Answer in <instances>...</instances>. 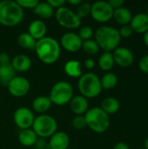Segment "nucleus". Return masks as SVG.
<instances>
[{"mask_svg":"<svg viewBox=\"0 0 148 149\" xmlns=\"http://www.w3.org/2000/svg\"><path fill=\"white\" fill-rule=\"evenodd\" d=\"M143 41H144L145 45L148 47V31L147 32H145L143 35Z\"/></svg>","mask_w":148,"mask_h":149,"instance_id":"obj_43","label":"nucleus"},{"mask_svg":"<svg viewBox=\"0 0 148 149\" xmlns=\"http://www.w3.org/2000/svg\"><path fill=\"white\" fill-rule=\"evenodd\" d=\"M113 9L106 1H97L92 4L91 16L99 23H106L113 18Z\"/></svg>","mask_w":148,"mask_h":149,"instance_id":"obj_9","label":"nucleus"},{"mask_svg":"<svg viewBox=\"0 0 148 149\" xmlns=\"http://www.w3.org/2000/svg\"><path fill=\"white\" fill-rule=\"evenodd\" d=\"M64 71L71 78H80L83 74L81 64L79 60L70 59L64 65Z\"/></svg>","mask_w":148,"mask_h":149,"instance_id":"obj_20","label":"nucleus"},{"mask_svg":"<svg viewBox=\"0 0 148 149\" xmlns=\"http://www.w3.org/2000/svg\"><path fill=\"white\" fill-rule=\"evenodd\" d=\"M70 108L76 115H85L88 111V100L82 95L74 96L70 101Z\"/></svg>","mask_w":148,"mask_h":149,"instance_id":"obj_17","label":"nucleus"},{"mask_svg":"<svg viewBox=\"0 0 148 149\" xmlns=\"http://www.w3.org/2000/svg\"><path fill=\"white\" fill-rule=\"evenodd\" d=\"M146 14L148 16V7H147V12H146Z\"/></svg>","mask_w":148,"mask_h":149,"instance_id":"obj_45","label":"nucleus"},{"mask_svg":"<svg viewBox=\"0 0 148 149\" xmlns=\"http://www.w3.org/2000/svg\"><path fill=\"white\" fill-rule=\"evenodd\" d=\"M120 108V101L114 97H107L101 102V109L108 115L116 113Z\"/></svg>","mask_w":148,"mask_h":149,"instance_id":"obj_24","label":"nucleus"},{"mask_svg":"<svg viewBox=\"0 0 148 149\" xmlns=\"http://www.w3.org/2000/svg\"><path fill=\"white\" fill-rule=\"evenodd\" d=\"M100 82L103 89H113L118 84V77L115 73L108 72L103 75L102 79H100Z\"/></svg>","mask_w":148,"mask_h":149,"instance_id":"obj_28","label":"nucleus"},{"mask_svg":"<svg viewBox=\"0 0 148 149\" xmlns=\"http://www.w3.org/2000/svg\"><path fill=\"white\" fill-rule=\"evenodd\" d=\"M70 146V137L65 132H56L50 137L48 148L50 149H67Z\"/></svg>","mask_w":148,"mask_h":149,"instance_id":"obj_14","label":"nucleus"},{"mask_svg":"<svg viewBox=\"0 0 148 149\" xmlns=\"http://www.w3.org/2000/svg\"><path fill=\"white\" fill-rule=\"evenodd\" d=\"M17 3L23 10L24 9H32L33 10L38 3V0H17Z\"/></svg>","mask_w":148,"mask_h":149,"instance_id":"obj_33","label":"nucleus"},{"mask_svg":"<svg viewBox=\"0 0 148 149\" xmlns=\"http://www.w3.org/2000/svg\"><path fill=\"white\" fill-rule=\"evenodd\" d=\"M7 87L10 95L20 98L25 96L30 92L31 84L27 79L20 76H16L10 81Z\"/></svg>","mask_w":148,"mask_h":149,"instance_id":"obj_10","label":"nucleus"},{"mask_svg":"<svg viewBox=\"0 0 148 149\" xmlns=\"http://www.w3.org/2000/svg\"><path fill=\"white\" fill-rule=\"evenodd\" d=\"M33 12L43 19L50 18L55 13L54 9L47 2H38L37 6L33 9Z\"/></svg>","mask_w":148,"mask_h":149,"instance_id":"obj_23","label":"nucleus"},{"mask_svg":"<svg viewBox=\"0 0 148 149\" xmlns=\"http://www.w3.org/2000/svg\"><path fill=\"white\" fill-rule=\"evenodd\" d=\"M31 127L38 137L45 139L51 137L57 132L58 123L52 116L40 114L35 118Z\"/></svg>","mask_w":148,"mask_h":149,"instance_id":"obj_6","label":"nucleus"},{"mask_svg":"<svg viewBox=\"0 0 148 149\" xmlns=\"http://www.w3.org/2000/svg\"><path fill=\"white\" fill-rule=\"evenodd\" d=\"M35 52L44 64L51 65L58 61L61 53L59 43L51 37H44L36 42Z\"/></svg>","mask_w":148,"mask_h":149,"instance_id":"obj_1","label":"nucleus"},{"mask_svg":"<svg viewBox=\"0 0 148 149\" xmlns=\"http://www.w3.org/2000/svg\"><path fill=\"white\" fill-rule=\"evenodd\" d=\"M84 65H85V67L86 69L91 70V69L94 68V66H95V61H94L92 58H87V59L85 60Z\"/></svg>","mask_w":148,"mask_h":149,"instance_id":"obj_40","label":"nucleus"},{"mask_svg":"<svg viewBox=\"0 0 148 149\" xmlns=\"http://www.w3.org/2000/svg\"><path fill=\"white\" fill-rule=\"evenodd\" d=\"M16 72L11 65H0V84L3 86H7L10 81L16 77Z\"/></svg>","mask_w":148,"mask_h":149,"instance_id":"obj_25","label":"nucleus"},{"mask_svg":"<svg viewBox=\"0 0 148 149\" xmlns=\"http://www.w3.org/2000/svg\"><path fill=\"white\" fill-rule=\"evenodd\" d=\"M78 35L81 38L82 41H85V40L92 39V37L94 35V32L91 26L85 25V26H83L80 28Z\"/></svg>","mask_w":148,"mask_h":149,"instance_id":"obj_31","label":"nucleus"},{"mask_svg":"<svg viewBox=\"0 0 148 149\" xmlns=\"http://www.w3.org/2000/svg\"><path fill=\"white\" fill-rule=\"evenodd\" d=\"M38 136L31 129H24L18 134V141L24 147H32L38 140Z\"/></svg>","mask_w":148,"mask_h":149,"instance_id":"obj_22","label":"nucleus"},{"mask_svg":"<svg viewBox=\"0 0 148 149\" xmlns=\"http://www.w3.org/2000/svg\"><path fill=\"white\" fill-rule=\"evenodd\" d=\"M55 17L58 23L65 29H76L81 24V19L78 17L76 12L68 7H61L55 12Z\"/></svg>","mask_w":148,"mask_h":149,"instance_id":"obj_8","label":"nucleus"},{"mask_svg":"<svg viewBox=\"0 0 148 149\" xmlns=\"http://www.w3.org/2000/svg\"><path fill=\"white\" fill-rule=\"evenodd\" d=\"M113 17L118 24L121 25H126L130 24L131 20L133 18V14L128 8L122 6L113 10Z\"/></svg>","mask_w":148,"mask_h":149,"instance_id":"obj_19","label":"nucleus"},{"mask_svg":"<svg viewBox=\"0 0 148 149\" xmlns=\"http://www.w3.org/2000/svg\"><path fill=\"white\" fill-rule=\"evenodd\" d=\"M67 3H70L71 5H79L82 3V1L81 0H68Z\"/></svg>","mask_w":148,"mask_h":149,"instance_id":"obj_42","label":"nucleus"},{"mask_svg":"<svg viewBox=\"0 0 148 149\" xmlns=\"http://www.w3.org/2000/svg\"><path fill=\"white\" fill-rule=\"evenodd\" d=\"M13 120L15 124L21 130L29 129L32 127L35 116L31 110L27 107L17 108L13 114Z\"/></svg>","mask_w":148,"mask_h":149,"instance_id":"obj_11","label":"nucleus"},{"mask_svg":"<svg viewBox=\"0 0 148 149\" xmlns=\"http://www.w3.org/2000/svg\"><path fill=\"white\" fill-rule=\"evenodd\" d=\"M78 87L81 95L86 99H93L99 96L103 90L100 79L93 72L83 73L79 79Z\"/></svg>","mask_w":148,"mask_h":149,"instance_id":"obj_5","label":"nucleus"},{"mask_svg":"<svg viewBox=\"0 0 148 149\" xmlns=\"http://www.w3.org/2000/svg\"><path fill=\"white\" fill-rule=\"evenodd\" d=\"M113 57L114 63L121 67H128L132 65L134 61V55L133 52L125 46L117 47L113 52Z\"/></svg>","mask_w":148,"mask_h":149,"instance_id":"obj_13","label":"nucleus"},{"mask_svg":"<svg viewBox=\"0 0 148 149\" xmlns=\"http://www.w3.org/2000/svg\"><path fill=\"white\" fill-rule=\"evenodd\" d=\"M82 49L85 53L89 55H95L99 52L100 48L94 39H89V40L83 41Z\"/></svg>","mask_w":148,"mask_h":149,"instance_id":"obj_29","label":"nucleus"},{"mask_svg":"<svg viewBox=\"0 0 148 149\" xmlns=\"http://www.w3.org/2000/svg\"><path fill=\"white\" fill-rule=\"evenodd\" d=\"M24 10L17 1H0V24L3 26H15L22 22Z\"/></svg>","mask_w":148,"mask_h":149,"instance_id":"obj_3","label":"nucleus"},{"mask_svg":"<svg viewBox=\"0 0 148 149\" xmlns=\"http://www.w3.org/2000/svg\"><path fill=\"white\" fill-rule=\"evenodd\" d=\"M139 67L142 72L148 73V54L143 56L139 61Z\"/></svg>","mask_w":148,"mask_h":149,"instance_id":"obj_35","label":"nucleus"},{"mask_svg":"<svg viewBox=\"0 0 148 149\" xmlns=\"http://www.w3.org/2000/svg\"><path fill=\"white\" fill-rule=\"evenodd\" d=\"M47 32V27L44 21L40 19H35L31 22L28 27V33L36 40H39L45 37Z\"/></svg>","mask_w":148,"mask_h":149,"instance_id":"obj_16","label":"nucleus"},{"mask_svg":"<svg viewBox=\"0 0 148 149\" xmlns=\"http://www.w3.org/2000/svg\"><path fill=\"white\" fill-rule=\"evenodd\" d=\"M95 41L99 45V48L105 52H111L119 47L121 41V37L119 33V30L113 26L103 25L99 27L94 32Z\"/></svg>","mask_w":148,"mask_h":149,"instance_id":"obj_2","label":"nucleus"},{"mask_svg":"<svg viewBox=\"0 0 148 149\" xmlns=\"http://www.w3.org/2000/svg\"><path fill=\"white\" fill-rule=\"evenodd\" d=\"M144 149H148V137L145 141V148Z\"/></svg>","mask_w":148,"mask_h":149,"instance_id":"obj_44","label":"nucleus"},{"mask_svg":"<svg viewBox=\"0 0 148 149\" xmlns=\"http://www.w3.org/2000/svg\"><path fill=\"white\" fill-rule=\"evenodd\" d=\"M86 122V127L97 134H103L110 127V117L105 113L101 107H92L84 115Z\"/></svg>","mask_w":148,"mask_h":149,"instance_id":"obj_4","label":"nucleus"},{"mask_svg":"<svg viewBox=\"0 0 148 149\" xmlns=\"http://www.w3.org/2000/svg\"><path fill=\"white\" fill-rule=\"evenodd\" d=\"M108 3L110 4V6L113 9V10H116L118 8H120L124 5L125 2L124 0H109L107 1Z\"/></svg>","mask_w":148,"mask_h":149,"instance_id":"obj_38","label":"nucleus"},{"mask_svg":"<svg viewBox=\"0 0 148 149\" xmlns=\"http://www.w3.org/2000/svg\"><path fill=\"white\" fill-rule=\"evenodd\" d=\"M140 149H144V148H140Z\"/></svg>","mask_w":148,"mask_h":149,"instance_id":"obj_46","label":"nucleus"},{"mask_svg":"<svg viewBox=\"0 0 148 149\" xmlns=\"http://www.w3.org/2000/svg\"><path fill=\"white\" fill-rule=\"evenodd\" d=\"M34 147L36 149H45L48 146L44 141V139H42V138H38L36 143L34 144Z\"/></svg>","mask_w":148,"mask_h":149,"instance_id":"obj_39","label":"nucleus"},{"mask_svg":"<svg viewBox=\"0 0 148 149\" xmlns=\"http://www.w3.org/2000/svg\"><path fill=\"white\" fill-rule=\"evenodd\" d=\"M36 42L37 41L28 32H23V33L19 34V36L17 37L18 45L24 49H28L31 51L34 50Z\"/></svg>","mask_w":148,"mask_h":149,"instance_id":"obj_27","label":"nucleus"},{"mask_svg":"<svg viewBox=\"0 0 148 149\" xmlns=\"http://www.w3.org/2000/svg\"><path fill=\"white\" fill-rule=\"evenodd\" d=\"M72 127L75 129H78V130L84 129L86 127V122H85V116L84 115H76L73 118V120L72 121Z\"/></svg>","mask_w":148,"mask_h":149,"instance_id":"obj_32","label":"nucleus"},{"mask_svg":"<svg viewBox=\"0 0 148 149\" xmlns=\"http://www.w3.org/2000/svg\"><path fill=\"white\" fill-rule=\"evenodd\" d=\"M114 59L113 53L109 52H105L99 58V66L102 71L109 72L114 65Z\"/></svg>","mask_w":148,"mask_h":149,"instance_id":"obj_26","label":"nucleus"},{"mask_svg":"<svg viewBox=\"0 0 148 149\" xmlns=\"http://www.w3.org/2000/svg\"><path fill=\"white\" fill-rule=\"evenodd\" d=\"M130 26L132 27L133 32L144 34L148 31V16L143 12H140L133 16Z\"/></svg>","mask_w":148,"mask_h":149,"instance_id":"obj_15","label":"nucleus"},{"mask_svg":"<svg viewBox=\"0 0 148 149\" xmlns=\"http://www.w3.org/2000/svg\"><path fill=\"white\" fill-rule=\"evenodd\" d=\"M72 97L73 88L71 84L67 81H58L51 87L49 99L52 104L61 107L70 103Z\"/></svg>","mask_w":148,"mask_h":149,"instance_id":"obj_7","label":"nucleus"},{"mask_svg":"<svg viewBox=\"0 0 148 149\" xmlns=\"http://www.w3.org/2000/svg\"><path fill=\"white\" fill-rule=\"evenodd\" d=\"M83 41L77 33L66 32L62 35L60 38V46H62L66 52H77L82 48Z\"/></svg>","mask_w":148,"mask_h":149,"instance_id":"obj_12","label":"nucleus"},{"mask_svg":"<svg viewBox=\"0 0 148 149\" xmlns=\"http://www.w3.org/2000/svg\"><path fill=\"white\" fill-rule=\"evenodd\" d=\"M10 58L7 52H0V65H7L10 64Z\"/></svg>","mask_w":148,"mask_h":149,"instance_id":"obj_36","label":"nucleus"},{"mask_svg":"<svg viewBox=\"0 0 148 149\" xmlns=\"http://www.w3.org/2000/svg\"><path fill=\"white\" fill-rule=\"evenodd\" d=\"M91 7H92L91 3L82 2L79 5H78L76 14L78 15V17L80 19L83 18V17H87V16H89L91 14Z\"/></svg>","mask_w":148,"mask_h":149,"instance_id":"obj_30","label":"nucleus"},{"mask_svg":"<svg viewBox=\"0 0 148 149\" xmlns=\"http://www.w3.org/2000/svg\"><path fill=\"white\" fill-rule=\"evenodd\" d=\"M31 59L25 54L16 55L10 61V65L15 72H25L31 67Z\"/></svg>","mask_w":148,"mask_h":149,"instance_id":"obj_18","label":"nucleus"},{"mask_svg":"<svg viewBox=\"0 0 148 149\" xmlns=\"http://www.w3.org/2000/svg\"><path fill=\"white\" fill-rule=\"evenodd\" d=\"M51 105L52 103L51 100L46 96H38L32 101L33 110L40 114H45V113L51 108Z\"/></svg>","mask_w":148,"mask_h":149,"instance_id":"obj_21","label":"nucleus"},{"mask_svg":"<svg viewBox=\"0 0 148 149\" xmlns=\"http://www.w3.org/2000/svg\"><path fill=\"white\" fill-rule=\"evenodd\" d=\"M119 33L122 38H129L133 35V31L132 29V27L130 26V24H126V25H122L120 27V29L119 30Z\"/></svg>","mask_w":148,"mask_h":149,"instance_id":"obj_34","label":"nucleus"},{"mask_svg":"<svg viewBox=\"0 0 148 149\" xmlns=\"http://www.w3.org/2000/svg\"><path fill=\"white\" fill-rule=\"evenodd\" d=\"M113 149H130V148L125 142H119L113 147Z\"/></svg>","mask_w":148,"mask_h":149,"instance_id":"obj_41","label":"nucleus"},{"mask_svg":"<svg viewBox=\"0 0 148 149\" xmlns=\"http://www.w3.org/2000/svg\"><path fill=\"white\" fill-rule=\"evenodd\" d=\"M53 9H59L61 7L64 6V4L65 3V0H48L46 1Z\"/></svg>","mask_w":148,"mask_h":149,"instance_id":"obj_37","label":"nucleus"}]
</instances>
